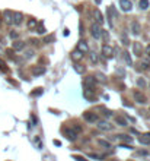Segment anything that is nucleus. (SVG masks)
Returning <instances> with one entry per match:
<instances>
[{
	"instance_id": "4468645a",
	"label": "nucleus",
	"mask_w": 150,
	"mask_h": 161,
	"mask_svg": "<svg viewBox=\"0 0 150 161\" xmlns=\"http://www.w3.org/2000/svg\"><path fill=\"white\" fill-rule=\"evenodd\" d=\"M131 32H133L134 35H138V34H140V24H138V22H135V21L131 22Z\"/></svg>"
},
{
	"instance_id": "b1692460",
	"label": "nucleus",
	"mask_w": 150,
	"mask_h": 161,
	"mask_svg": "<svg viewBox=\"0 0 150 161\" xmlns=\"http://www.w3.org/2000/svg\"><path fill=\"white\" fill-rule=\"evenodd\" d=\"M118 138L122 141V143L125 142V143H131L133 142V138H130L128 135H118Z\"/></svg>"
},
{
	"instance_id": "a878e982",
	"label": "nucleus",
	"mask_w": 150,
	"mask_h": 161,
	"mask_svg": "<svg viewBox=\"0 0 150 161\" xmlns=\"http://www.w3.org/2000/svg\"><path fill=\"white\" fill-rule=\"evenodd\" d=\"M42 92H44L42 88H37V89H34V91L31 92V95H32V97H40V95H42Z\"/></svg>"
},
{
	"instance_id": "f257e3e1",
	"label": "nucleus",
	"mask_w": 150,
	"mask_h": 161,
	"mask_svg": "<svg viewBox=\"0 0 150 161\" xmlns=\"http://www.w3.org/2000/svg\"><path fill=\"white\" fill-rule=\"evenodd\" d=\"M90 32H92V37H93L95 40H99V38H101V34H102V28H101V25L93 24V25L90 27Z\"/></svg>"
},
{
	"instance_id": "0eeeda50",
	"label": "nucleus",
	"mask_w": 150,
	"mask_h": 161,
	"mask_svg": "<svg viewBox=\"0 0 150 161\" xmlns=\"http://www.w3.org/2000/svg\"><path fill=\"white\" fill-rule=\"evenodd\" d=\"M134 100H135L138 104H144V103L147 101L146 95H144L143 92H140V91H135V92H134Z\"/></svg>"
},
{
	"instance_id": "9d476101",
	"label": "nucleus",
	"mask_w": 150,
	"mask_h": 161,
	"mask_svg": "<svg viewBox=\"0 0 150 161\" xmlns=\"http://www.w3.org/2000/svg\"><path fill=\"white\" fill-rule=\"evenodd\" d=\"M31 73H32L34 76L44 75V73H45V67H42V66H34V67L31 69Z\"/></svg>"
},
{
	"instance_id": "e433bc0d",
	"label": "nucleus",
	"mask_w": 150,
	"mask_h": 161,
	"mask_svg": "<svg viewBox=\"0 0 150 161\" xmlns=\"http://www.w3.org/2000/svg\"><path fill=\"white\" fill-rule=\"evenodd\" d=\"M74 160H76V161H86L83 157H79V155H74Z\"/></svg>"
},
{
	"instance_id": "7ed1b4c3",
	"label": "nucleus",
	"mask_w": 150,
	"mask_h": 161,
	"mask_svg": "<svg viewBox=\"0 0 150 161\" xmlns=\"http://www.w3.org/2000/svg\"><path fill=\"white\" fill-rule=\"evenodd\" d=\"M83 119H85L86 122H89V123H96V122H98V114L93 113V111H86V113L83 114Z\"/></svg>"
},
{
	"instance_id": "39448f33",
	"label": "nucleus",
	"mask_w": 150,
	"mask_h": 161,
	"mask_svg": "<svg viewBox=\"0 0 150 161\" xmlns=\"http://www.w3.org/2000/svg\"><path fill=\"white\" fill-rule=\"evenodd\" d=\"M119 6H121L122 12H130L133 9V3L130 2V0H119Z\"/></svg>"
},
{
	"instance_id": "2f4dec72",
	"label": "nucleus",
	"mask_w": 150,
	"mask_h": 161,
	"mask_svg": "<svg viewBox=\"0 0 150 161\" xmlns=\"http://www.w3.org/2000/svg\"><path fill=\"white\" fill-rule=\"evenodd\" d=\"M0 70H3V72H8V67H6V63L0 59Z\"/></svg>"
},
{
	"instance_id": "c9c22d12",
	"label": "nucleus",
	"mask_w": 150,
	"mask_h": 161,
	"mask_svg": "<svg viewBox=\"0 0 150 161\" xmlns=\"http://www.w3.org/2000/svg\"><path fill=\"white\" fill-rule=\"evenodd\" d=\"M122 43H124L125 46H128V44H130V43H128V38H127L125 35H122Z\"/></svg>"
},
{
	"instance_id": "a19ab883",
	"label": "nucleus",
	"mask_w": 150,
	"mask_h": 161,
	"mask_svg": "<svg viewBox=\"0 0 150 161\" xmlns=\"http://www.w3.org/2000/svg\"><path fill=\"white\" fill-rule=\"evenodd\" d=\"M63 34H64V35H66V37H67V35H69V34H70V32H69V30H67V28H66V30H64V31H63Z\"/></svg>"
},
{
	"instance_id": "6ab92c4d",
	"label": "nucleus",
	"mask_w": 150,
	"mask_h": 161,
	"mask_svg": "<svg viewBox=\"0 0 150 161\" xmlns=\"http://www.w3.org/2000/svg\"><path fill=\"white\" fill-rule=\"evenodd\" d=\"M133 51L135 53V56H141V51H143L141 44H140V43H135V44L133 46Z\"/></svg>"
},
{
	"instance_id": "c03bdc74",
	"label": "nucleus",
	"mask_w": 150,
	"mask_h": 161,
	"mask_svg": "<svg viewBox=\"0 0 150 161\" xmlns=\"http://www.w3.org/2000/svg\"><path fill=\"white\" fill-rule=\"evenodd\" d=\"M54 145H57V146H60L61 143H60V141H54Z\"/></svg>"
},
{
	"instance_id": "2eb2a0df",
	"label": "nucleus",
	"mask_w": 150,
	"mask_h": 161,
	"mask_svg": "<svg viewBox=\"0 0 150 161\" xmlns=\"http://www.w3.org/2000/svg\"><path fill=\"white\" fill-rule=\"evenodd\" d=\"M115 123L118 126H127V119L124 116H115Z\"/></svg>"
},
{
	"instance_id": "c85d7f7f",
	"label": "nucleus",
	"mask_w": 150,
	"mask_h": 161,
	"mask_svg": "<svg viewBox=\"0 0 150 161\" xmlns=\"http://www.w3.org/2000/svg\"><path fill=\"white\" fill-rule=\"evenodd\" d=\"M89 158L98 160V161H102V160H103V157H102V155H98V154H89Z\"/></svg>"
},
{
	"instance_id": "5701e85b",
	"label": "nucleus",
	"mask_w": 150,
	"mask_h": 161,
	"mask_svg": "<svg viewBox=\"0 0 150 161\" xmlns=\"http://www.w3.org/2000/svg\"><path fill=\"white\" fill-rule=\"evenodd\" d=\"M95 84H96V81H95V78H93V76L86 78V85H89V88H90V89H93V88H95Z\"/></svg>"
},
{
	"instance_id": "58836bf2",
	"label": "nucleus",
	"mask_w": 150,
	"mask_h": 161,
	"mask_svg": "<svg viewBox=\"0 0 150 161\" xmlns=\"http://www.w3.org/2000/svg\"><path fill=\"white\" fill-rule=\"evenodd\" d=\"M31 119H32V123H34V126H35V124H37V117H35V116H32Z\"/></svg>"
},
{
	"instance_id": "4be33fe9",
	"label": "nucleus",
	"mask_w": 150,
	"mask_h": 161,
	"mask_svg": "<svg viewBox=\"0 0 150 161\" xmlns=\"http://www.w3.org/2000/svg\"><path fill=\"white\" fill-rule=\"evenodd\" d=\"M42 41H44L45 44H51V43L56 41V37H54V34H50V35H45Z\"/></svg>"
},
{
	"instance_id": "72a5a7b5",
	"label": "nucleus",
	"mask_w": 150,
	"mask_h": 161,
	"mask_svg": "<svg viewBox=\"0 0 150 161\" xmlns=\"http://www.w3.org/2000/svg\"><path fill=\"white\" fill-rule=\"evenodd\" d=\"M140 66H141L140 69H147V67L150 66V63H149V62H141V63H140Z\"/></svg>"
},
{
	"instance_id": "20e7f679",
	"label": "nucleus",
	"mask_w": 150,
	"mask_h": 161,
	"mask_svg": "<svg viewBox=\"0 0 150 161\" xmlns=\"http://www.w3.org/2000/svg\"><path fill=\"white\" fill-rule=\"evenodd\" d=\"M63 133L66 135V138H67L69 141H76V139H77V132H76V130H73V129H70V127L64 129V130H63Z\"/></svg>"
},
{
	"instance_id": "473e14b6",
	"label": "nucleus",
	"mask_w": 150,
	"mask_h": 161,
	"mask_svg": "<svg viewBox=\"0 0 150 161\" xmlns=\"http://www.w3.org/2000/svg\"><path fill=\"white\" fill-rule=\"evenodd\" d=\"M37 32L41 35V34H45V28H44V25H40L38 28H37Z\"/></svg>"
},
{
	"instance_id": "a211bd4d",
	"label": "nucleus",
	"mask_w": 150,
	"mask_h": 161,
	"mask_svg": "<svg viewBox=\"0 0 150 161\" xmlns=\"http://www.w3.org/2000/svg\"><path fill=\"white\" fill-rule=\"evenodd\" d=\"M122 59H124V62H125L127 66H131V65H133V60H131V56H130L128 51H124V53H122Z\"/></svg>"
},
{
	"instance_id": "1a4fd4ad",
	"label": "nucleus",
	"mask_w": 150,
	"mask_h": 161,
	"mask_svg": "<svg viewBox=\"0 0 150 161\" xmlns=\"http://www.w3.org/2000/svg\"><path fill=\"white\" fill-rule=\"evenodd\" d=\"M3 16H5V22L8 25H12L13 24V12L12 11H5Z\"/></svg>"
},
{
	"instance_id": "423d86ee",
	"label": "nucleus",
	"mask_w": 150,
	"mask_h": 161,
	"mask_svg": "<svg viewBox=\"0 0 150 161\" xmlns=\"http://www.w3.org/2000/svg\"><path fill=\"white\" fill-rule=\"evenodd\" d=\"M102 56L106 57V59L112 57V56H114V50H112V47H109L108 44H103V46H102Z\"/></svg>"
},
{
	"instance_id": "49530a36",
	"label": "nucleus",
	"mask_w": 150,
	"mask_h": 161,
	"mask_svg": "<svg viewBox=\"0 0 150 161\" xmlns=\"http://www.w3.org/2000/svg\"><path fill=\"white\" fill-rule=\"evenodd\" d=\"M0 25H2V19H0Z\"/></svg>"
},
{
	"instance_id": "79ce46f5",
	"label": "nucleus",
	"mask_w": 150,
	"mask_h": 161,
	"mask_svg": "<svg viewBox=\"0 0 150 161\" xmlns=\"http://www.w3.org/2000/svg\"><path fill=\"white\" fill-rule=\"evenodd\" d=\"M138 85H141V86H143V85H144V81H143V79H138Z\"/></svg>"
},
{
	"instance_id": "bb28decb",
	"label": "nucleus",
	"mask_w": 150,
	"mask_h": 161,
	"mask_svg": "<svg viewBox=\"0 0 150 161\" xmlns=\"http://www.w3.org/2000/svg\"><path fill=\"white\" fill-rule=\"evenodd\" d=\"M96 78H98V81H101L102 84H105V82H106V76H105L103 73H101V72H98V73H96Z\"/></svg>"
},
{
	"instance_id": "393cba45",
	"label": "nucleus",
	"mask_w": 150,
	"mask_h": 161,
	"mask_svg": "<svg viewBox=\"0 0 150 161\" xmlns=\"http://www.w3.org/2000/svg\"><path fill=\"white\" fill-rule=\"evenodd\" d=\"M74 70H76L79 75H83V73L86 72V67H85L83 65H76V66H74Z\"/></svg>"
},
{
	"instance_id": "37998d69",
	"label": "nucleus",
	"mask_w": 150,
	"mask_h": 161,
	"mask_svg": "<svg viewBox=\"0 0 150 161\" xmlns=\"http://www.w3.org/2000/svg\"><path fill=\"white\" fill-rule=\"evenodd\" d=\"M146 51H147V54H149V56H150V44H149V46H147V49H146Z\"/></svg>"
},
{
	"instance_id": "f8f14e48",
	"label": "nucleus",
	"mask_w": 150,
	"mask_h": 161,
	"mask_svg": "<svg viewBox=\"0 0 150 161\" xmlns=\"http://www.w3.org/2000/svg\"><path fill=\"white\" fill-rule=\"evenodd\" d=\"M138 142L143 143V145H150V133H147V135H140V136H138Z\"/></svg>"
},
{
	"instance_id": "c756f323",
	"label": "nucleus",
	"mask_w": 150,
	"mask_h": 161,
	"mask_svg": "<svg viewBox=\"0 0 150 161\" xmlns=\"http://www.w3.org/2000/svg\"><path fill=\"white\" fill-rule=\"evenodd\" d=\"M28 27H29V30H34V28H37V21H35V19H31V21L28 22Z\"/></svg>"
},
{
	"instance_id": "7c9ffc66",
	"label": "nucleus",
	"mask_w": 150,
	"mask_h": 161,
	"mask_svg": "<svg viewBox=\"0 0 150 161\" xmlns=\"http://www.w3.org/2000/svg\"><path fill=\"white\" fill-rule=\"evenodd\" d=\"M85 97H86V98H89V100H92V101L95 100V95H93V92H92V91H90V92L85 91Z\"/></svg>"
},
{
	"instance_id": "412c9836",
	"label": "nucleus",
	"mask_w": 150,
	"mask_h": 161,
	"mask_svg": "<svg viewBox=\"0 0 150 161\" xmlns=\"http://www.w3.org/2000/svg\"><path fill=\"white\" fill-rule=\"evenodd\" d=\"M138 6H140L141 11H147L149 6H150V3H149V0H140V2H138Z\"/></svg>"
},
{
	"instance_id": "f3484780",
	"label": "nucleus",
	"mask_w": 150,
	"mask_h": 161,
	"mask_svg": "<svg viewBox=\"0 0 150 161\" xmlns=\"http://www.w3.org/2000/svg\"><path fill=\"white\" fill-rule=\"evenodd\" d=\"M72 59H73L74 62H79V60L83 59V53H80L79 50H74V51L72 53Z\"/></svg>"
},
{
	"instance_id": "ddd939ff",
	"label": "nucleus",
	"mask_w": 150,
	"mask_h": 161,
	"mask_svg": "<svg viewBox=\"0 0 150 161\" xmlns=\"http://www.w3.org/2000/svg\"><path fill=\"white\" fill-rule=\"evenodd\" d=\"M22 21H24V15H22V13H18V12H16V13L13 12V24H15V25H21Z\"/></svg>"
},
{
	"instance_id": "9b49d317",
	"label": "nucleus",
	"mask_w": 150,
	"mask_h": 161,
	"mask_svg": "<svg viewBox=\"0 0 150 161\" xmlns=\"http://www.w3.org/2000/svg\"><path fill=\"white\" fill-rule=\"evenodd\" d=\"M93 18H95V21H96V24H98V25H102V24L105 22V21H103V16H102V13H101L98 9L93 12Z\"/></svg>"
},
{
	"instance_id": "4c0bfd02",
	"label": "nucleus",
	"mask_w": 150,
	"mask_h": 161,
	"mask_svg": "<svg viewBox=\"0 0 150 161\" xmlns=\"http://www.w3.org/2000/svg\"><path fill=\"white\" fill-rule=\"evenodd\" d=\"M16 37H18V32L12 31V32H10V38H16Z\"/></svg>"
},
{
	"instance_id": "a18cd8bd",
	"label": "nucleus",
	"mask_w": 150,
	"mask_h": 161,
	"mask_svg": "<svg viewBox=\"0 0 150 161\" xmlns=\"http://www.w3.org/2000/svg\"><path fill=\"white\" fill-rule=\"evenodd\" d=\"M101 2H102V0H95V3H96V5H99Z\"/></svg>"
},
{
	"instance_id": "cd10ccee",
	"label": "nucleus",
	"mask_w": 150,
	"mask_h": 161,
	"mask_svg": "<svg viewBox=\"0 0 150 161\" xmlns=\"http://www.w3.org/2000/svg\"><path fill=\"white\" fill-rule=\"evenodd\" d=\"M98 143H99L101 146H103V148H109V146H111V143H109L108 141H105V139H99Z\"/></svg>"
},
{
	"instance_id": "f704fd0d",
	"label": "nucleus",
	"mask_w": 150,
	"mask_h": 161,
	"mask_svg": "<svg viewBox=\"0 0 150 161\" xmlns=\"http://www.w3.org/2000/svg\"><path fill=\"white\" fill-rule=\"evenodd\" d=\"M32 56H34V51H32V50H28V51L25 53V57H26V59H29V57H32Z\"/></svg>"
},
{
	"instance_id": "f03ea898",
	"label": "nucleus",
	"mask_w": 150,
	"mask_h": 161,
	"mask_svg": "<svg viewBox=\"0 0 150 161\" xmlns=\"http://www.w3.org/2000/svg\"><path fill=\"white\" fill-rule=\"evenodd\" d=\"M96 123H98V129H101L103 132H111L112 130V124L106 120H98Z\"/></svg>"
},
{
	"instance_id": "dca6fc26",
	"label": "nucleus",
	"mask_w": 150,
	"mask_h": 161,
	"mask_svg": "<svg viewBox=\"0 0 150 161\" xmlns=\"http://www.w3.org/2000/svg\"><path fill=\"white\" fill-rule=\"evenodd\" d=\"M12 49L16 50V51H21V50L25 49V43H22V41H15L13 46H12Z\"/></svg>"
},
{
	"instance_id": "6e6552de",
	"label": "nucleus",
	"mask_w": 150,
	"mask_h": 161,
	"mask_svg": "<svg viewBox=\"0 0 150 161\" xmlns=\"http://www.w3.org/2000/svg\"><path fill=\"white\" fill-rule=\"evenodd\" d=\"M77 50H79L80 53H88V51H89V46H88V43H86L85 40H80V41L77 43Z\"/></svg>"
},
{
	"instance_id": "ea45409f",
	"label": "nucleus",
	"mask_w": 150,
	"mask_h": 161,
	"mask_svg": "<svg viewBox=\"0 0 150 161\" xmlns=\"http://www.w3.org/2000/svg\"><path fill=\"white\" fill-rule=\"evenodd\" d=\"M137 154H138V155H146V154H147V151H138Z\"/></svg>"
},
{
	"instance_id": "aec40b11",
	"label": "nucleus",
	"mask_w": 150,
	"mask_h": 161,
	"mask_svg": "<svg viewBox=\"0 0 150 161\" xmlns=\"http://www.w3.org/2000/svg\"><path fill=\"white\" fill-rule=\"evenodd\" d=\"M89 59H90V62H92L93 65H96V63L99 62V56H98V53H95V51H90V53H89Z\"/></svg>"
}]
</instances>
